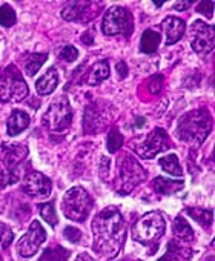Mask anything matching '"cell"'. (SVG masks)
I'll list each match as a JSON object with an SVG mask.
<instances>
[{
	"instance_id": "obj_1",
	"label": "cell",
	"mask_w": 215,
	"mask_h": 261,
	"mask_svg": "<svg viewBox=\"0 0 215 261\" xmlns=\"http://www.w3.org/2000/svg\"><path fill=\"white\" fill-rule=\"evenodd\" d=\"M94 252L100 259H113L125 243V221L116 206L103 209L92 221Z\"/></svg>"
},
{
	"instance_id": "obj_2",
	"label": "cell",
	"mask_w": 215,
	"mask_h": 261,
	"mask_svg": "<svg viewBox=\"0 0 215 261\" xmlns=\"http://www.w3.org/2000/svg\"><path fill=\"white\" fill-rule=\"evenodd\" d=\"M212 129V117L206 109H195L183 115L177 126V137L183 142L200 145Z\"/></svg>"
},
{
	"instance_id": "obj_3",
	"label": "cell",
	"mask_w": 215,
	"mask_h": 261,
	"mask_svg": "<svg viewBox=\"0 0 215 261\" xmlns=\"http://www.w3.org/2000/svg\"><path fill=\"white\" fill-rule=\"evenodd\" d=\"M166 230V221L160 212H148L132 227V240L145 246L154 244Z\"/></svg>"
},
{
	"instance_id": "obj_4",
	"label": "cell",
	"mask_w": 215,
	"mask_h": 261,
	"mask_svg": "<svg viewBox=\"0 0 215 261\" xmlns=\"http://www.w3.org/2000/svg\"><path fill=\"white\" fill-rule=\"evenodd\" d=\"M117 191L119 194H129L137 185L146 180V172L140 163L129 154H123L117 160Z\"/></svg>"
},
{
	"instance_id": "obj_5",
	"label": "cell",
	"mask_w": 215,
	"mask_h": 261,
	"mask_svg": "<svg viewBox=\"0 0 215 261\" xmlns=\"http://www.w3.org/2000/svg\"><path fill=\"white\" fill-rule=\"evenodd\" d=\"M91 209H92V198L83 188L77 186L65 194L62 201V211L66 218L77 223H83L91 214Z\"/></svg>"
},
{
	"instance_id": "obj_6",
	"label": "cell",
	"mask_w": 215,
	"mask_h": 261,
	"mask_svg": "<svg viewBox=\"0 0 215 261\" xmlns=\"http://www.w3.org/2000/svg\"><path fill=\"white\" fill-rule=\"evenodd\" d=\"M28 95V85L20 71L11 65L0 75V101H20Z\"/></svg>"
},
{
	"instance_id": "obj_7",
	"label": "cell",
	"mask_w": 215,
	"mask_h": 261,
	"mask_svg": "<svg viewBox=\"0 0 215 261\" xmlns=\"http://www.w3.org/2000/svg\"><path fill=\"white\" fill-rule=\"evenodd\" d=\"M101 30L104 36H117L122 34L125 37H129L134 31V20L132 14L122 8V7H113L106 11L101 23Z\"/></svg>"
},
{
	"instance_id": "obj_8",
	"label": "cell",
	"mask_w": 215,
	"mask_h": 261,
	"mask_svg": "<svg viewBox=\"0 0 215 261\" xmlns=\"http://www.w3.org/2000/svg\"><path fill=\"white\" fill-rule=\"evenodd\" d=\"M72 120V109L66 97L56 98L46 109L43 115V124L49 130H56V133H62V130L68 129L71 126Z\"/></svg>"
},
{
	"instance_id": "obj_9",
	"label": "cell",
	"mask_w": 215,
	"mask_h": 261,
	"mask_svg": "<svg viewBox=\"0 0 215 261\" xmlns=\"http://www.w3.org/2000/svg\"><path fill=\"white\" fill-rule=\"evenodd\" d=\"M169 148H171V143H169L168 134L162 127L152 129L146 139H143L142 142H136L132 145V149L143 159H154L157 154Z\"/></svg>"
},
{
	"instance_id": "obj_10",
	"label": "cell",
	"mask_w": 215,
	"mask_h": 261,
	"mask_svg": "<svg viewBox=\"0 0 215 261\" xmlns=\"http://www.w3.org/2000/svg\"><path fill=\"white\" fill-rule=\"evenodd\" d=\"M191 45L198 54H209L215 45V33L212 25H206L201 20H195L191 28Z\"/></svg>"
},
{
	"instance_id": "obj_11",
	"label": "cell",
	"mask_w": 215,
	"mask_h": 261,
	"mask_svg": "<svg viewBox=\"0 0 215 261\" xmlns=\"http://www.w3.org/2000/svg\"><path fill=\"white\" fill-rule=\"evenodd\" d=\"M46 240V232L42 227L39 221H33L26 235H23L17 244V252L22 256H33L42 246V243Z\"/></svg>"
},
{
	"instance_id": "obj_12",
	"label": "cell",
	"mask_w": 215,
	"mask_h": 261,
	"mask_svg": "<svg viewBox=\"0 0 215 261\" xmlns=\"http://www.w3.org/2000/svg\"><path fill=\"white\" fill-rule=\"evenodd\" d=\"M51 189H52V185H51V180L40 174V172H31L25 177L23 180V185H22V191L31 197H36V198H46L49 197L51 194Z\"/></svg>"
},
{
	"instance_id": "obj_13",
	"label": "cell",
	"mask_w": 215,
	"mask_h": 261,
	"mask_svg": "<svg viewBox=\"0 0 215 261\" xmlns=\"http://www.w3.org/2000/svg\"><path fill=\"white\" fill-rule=\"evenodd\" d=\"M28 155V148L20 143H4L0 146V162H4L7 169H17Z\"/></svg>"
},
{
	"instance_id": "obj_14",
	"label": "cell",
	"mask_w": 215,
	"mask_h": 261,
	"mask_svg": "<svg viewBox=\"0 0 215 261\" xmlns=\"http://www.w3.org/2000/svg\"><path fill=\"white\" fill-rule=\"evenodd\" d=\"M163 30L166 34V45L171 46V45H175L184 36L186 23L178 17H168L163 22Z\"/></svg>"
},
{
	"instance_id": "obj_15",
	"label": "cell",
	"mask_w": 215,
	"mask_h": 261,
	"mask_svg": "<svg viewBox=\"0 0 215 261\" xmlns=\"http://www.w3.org/2000/svg\"><path fill=\"white\" fill-rule=\"evenodd\" d=\"M101 109L98 108V105H89L86 108L85 112V120H83V126L85 130L88 133H97V130L103 129L106 124V117H101Z\"/></svg>"
},
{
	"instance_id": "obj_16",
	"label": "cell",
	"mask_w": 215,
	"mask_h": 261,
	"mask_svg": "<svg viewBox=\"0 0 215 261\" xmlns=\"http://www.w3.org/2000/svg\"><path fill=\"white\" fill-rule=\"evenodd\" d=\"M60 75L56 68H49L37 82H36V89L40 95H49L56 91L59 85Z\"/></svg>"
},
{
	"instance_id": "obj_17",
	"label": "cell",
	"mask_w": 215,
	"mask_h": 261,
	"mask_svg": "<svg viewBox=\"0 0 215 261\" xmlns=\"http://www.w3.org/2000/svg\"><path fill=\"white\" fill-rule=\"evenodd\" d=\"M191 258H192L191 247L177 241H171L168 246V252L158 261H191Z\"/></svg>"
},
{
	"instance_id": "obj_18",
	"label": "cell",
	"mask_w": 215,
	"mask_h": 261,
	"mask_svg": "<svg viewBox=\"0 0 215 261\" xmlns=\"http://www.w3.org/2000/svg\"><path fill=\"white\" fill-rule=\"evenodd\" d=\"M30 115L23 111H19V109H14L10 120H8V124H7V133L8 136L14 137L17 134H20L22 130H25L28 126H30Z\"/></svg>"
},
{
	"instance_id": "obj_19",
	"label": "cell",
	"mask_w": 215,
	"mask_h": 261,
	"mask_svg": "<svg viewBox=\"0 0 215 261\" xmlns=\"http://www.w3.org/2000/svg\"><path fill=\"white\" fill-rule=\"evenodd\" d=\"M152 186L162 195H172V194L181 191L184 183H183V180H169L165 177H157L152 181Z\"/></svg>"
},
{
	"instance_id": "obj_20",
	"label": "cell",
	"mask_w": 215,
	"mask_h": 261,
	"mask_svg": "<svg viewBox=\"0 0 215 261\" xmlns=\"http://www.w3.org/2000/svg\"><path fill=\"white\" fill-rule=\"evenodd\" d=\"M108 77H110V65H108L106 60H100V62H97V63L89 69V72H88V75H86L85 80H86L88 85L95 86V85H98L100 82L106 80Z\"/></svg>"
},
{
	"instance_id": "obj_21",
	"label": "cell",
	"mask_w": 215,
	"mask_h": 261,
	"mask_svg": "<svg viewBox=\"0 0 215 261\" xmlns=\"http://www.w3.org/2000/svg\"><path fill=\"white\" fill-rule=\"evenodd\" d=\"M91 5V2H69L65 5L62 16L65 20L68 22H75V20H82L83 14L86 13V8Z\"/></svg>"
},
{
	"instance_id": "obj_22",
	"label": "cell",
	"mask_w": 215,
	"mask_h": 261,
	"mask_svg": "<svg viewBox=\"0 0 215 261\" xmlns=\"http://www.w3.org/2000/svg\"><path fill=\"white\" fill-rule=\"evenodd\" d=\"M158 45H160V34L158 33H155L152 30H148V31L143 33V36L140 39V49H142V53L152 54V53L157 51Z\"/></svg>"
},
{
	"instance_id": "obj_23",
	"label": "cell",
	"mask_w": 215,
	"mask_h": 261,
	"mask_svg": "<svg viewBox=\"0 0 215 261\" xmlns=\"http://www.w3.org/2000/svg\"><path fill=\"white\" fill-rule=\"evenodd\" d=\"M158 165L162 166V169L165 172H168L169 175H174V177H181L183 175V169L180 166V162H178V157L175 154H171V155H165L158 160Z\"/></svg>"
},
{
	"instance_id": "obj_24",
	"label": "cell",
	"mask_w": 215,
	"mask_h": 261,
	"mask_svg": "<svg viewBox=\"0 0 215 261\" xmlns=\"http://www.w3.org/2000/svg\"><path fill=\"white\" fill-rule=\"evenodd\" d=\"M172 230L175 233V237L181 241H191L194 238V230L189 226V223L183 218V217H177L172 226Z\"/></svg>"
},
{
	"instance_id": "obj_25",
	"label": "cell",
	"mask_w": 215,
	"mask_h": 261,
	"mask_svg": "<svg viewBox=\"0 0 215 261\" xmlns=\"http://www.w3.org/2000/svg\"><path fill=\"white\" fill-rule=\"evenodd\" d=\"M46 59H48V54H30L25 60V72L28 75H34L42 68Z\"/></svg>"
},
{
	"instance_id": "obj_26",
	"label": "cell",
	"mask_w": 215,
	"mask_h": 261,
	"mask_svg": "<svg viewBox=\"0 0 215 261\" xmlns=\"http://www.w3.org/2000/svg\"><path fill=\"white\" fill-rule=\"evenodd\" d=\"M197 223H200L201 226H209L210 223H212V220H213V214H212V211H209V209H203V207H187V211H186Z\"/></svg>"
},
{
	"instance_id": "obj_27",
	"label": "cell",
	"mask_w": 215,
	"mask_h": 261,
	"mask_svg": "<svg viewBox=\"0 0 215 261\" xmlns=\"http://www.w3.org/2000/svg\"><path fill=\"white\" fill-rule=\"evenodd\" d=\"M123 145V136L119 133L117 127H113L110 130V134H108V140H106V149L108 152L111 154H116Z\"/></svg>"
},
{
	"instance_id": "obj_28",
	"label": "cell",
	"mask_w": 215,
	"mask_h": 261,
	"mask_svg": "<svg viewBox=\"0 0 215 261\" xmlns=\"http://www.w3.org/2000/svg\"><path fill=\"white\" fill-rule=\"evenodd\" d=\"M40 215L42 218L49 224V226H56L57 224V212H56V207H54V203H45V204H40Z\"/></svg>"
},
{
	"instance_id": "obj_29",
	"label": "cell",
	"mask_w": 215,
	"mask_h": 261,
	"mask_svg": "<svg viewBox=\"0 0 215 261\" xmlns=\"http://www.w3.org/2000/svg\"><path fill=\"white\" fill-rule=\"evenodd\" d=\"M16 23V13L10 5H2L0 7V25L4 28H10Z\"/></svg>"
},
{
	"instance_id": "obj_30",
	"label": "cell",
	"mask_w": 215,
	"mask_h": 261,
	"mask_svg": "<svg viewBox=\"0 0 215 261\" xmlns=\"http://www.w3.org/2000/svg\"><path fill=\"white\" fill-rule=\"evenodd\" d=\"M68 258V250L63 247H56V249H48L42 255L40 261H66Z\"/></svg>"
},
{
	"instance_id": "obj_31",
	"label": "cell",
	"mask_w": 215,
	"mask_h": 261,
	"mask_svg": "<svg viewBox=\"0 0 215 261\" xmlns=\"http://www.w3.org/2000/svg\"><path fill=\"white\" fill-rule=\"evenodd\" d=\"M13 240H14V232L5 223H0V250L8 249Z\"/></svg>"
},
{
	"instance_id": "obj_32",
	"label": "cell",
	"mask_w": 215,
	"mask_h": 261,
	"mask_svg": "<svg viewBox=\"0 0 215 261\" xmlns=\"http://www.w3.org/2000/svg\"><path fill=\"white\" fill-rule=\"evenodd\" d=\"M19 180L17 169H7L0 172V191L5 189L8 185H14Z\"/></svg>"
},
{
	"instance_id": "obj_33",
	"label": "cell",
	"mask_w": 215,
	"mask_h": 261,
	"mask_svg": "<svg viewBox=\"0 0 215 261\" xmlns=\"http://www.w3.org/2000/svg\"><path fill=\"white\" fill-rule=\"evenodd\" d=\"M78 57V51L77 48H74L72 45H68V46H63L62 51H60V59L65 60V62H75Z\"/></svg>"
},
{
	"instance_id": "obj_34",
	"label": "cell",
	"mask_w": 215,
	"mask_h": 261,
	"mask_svg": "<svg viewBox=\"0 0 215 261\" xmlns=\"http://www.w3.org/2000/svg\"><path fill=\"white\" fill-rule=\"evenodd\" d=\"M63 235H65V238H66V240H69L71 243H78V241H80V238H82V232H80L77 227H71V226L65 227Z\"/></svg>"
},
{
	"instance_id": "obj_35",
	"label": "cell",
	"mask_w": 215,
	"mask_h": 261,
	"mask_svg": "<svg viewBox=\"0 0 215 261\" xmlns=\"http://www.w3.org/2000/svg\"><path fill=\"white\" fill-rule=\"evenodd\" d=\"M197 11L206 17H212V11H213V2H200L197 5Z\"/></svg>"
},
{
	"instance_id": "obj_36",
	"label": "cell",
	"mask_w": 215,
	"mask_h": 261,
	"mask_svg": "<svg viewBox=\"0 0 215 261\" xmlns=\"http://www.w3.org/2000/svg\"><path fill=\"white\" fill-rule=\"evenodd\" d=\"M162 83H163V77H162V75H154V77L151 79L148 88H149V91H151L152 94H158V92L162 91Z\"/></svg>"
},
{
	"instance_id": "obj_37",
	"label": "cell",
	"mask_w": 215,
	"mask_h": 261,
	"mask_svg": "<svg viewBox=\"0 0 215 261\" xmlns=\"http://www.w3.org/2000/svg\"><path fill=\"white\" fill-rule=\"evenodd\" d=\"M116 68H117V72H119V77H120V79H125V77L128 75V66H126V63H125L123 60L119 62Z\"/></svg>"
},
{
	"instance_id": "obj_38",
	"label": "cell",
	"mask_w": 215,
	"mask_h": 261,
	"mask_svg": "<svg viewBox=\"0 0 215 261\" xmlns=\"http://www.w3.org/2000/svg\"><path fill=\"white\" fill-rule=\"evenodd\" d=\"M82 42H83L85 45H92V43H94V36L88 31V33H85V34L82 36Z\"/></svg>"
},
{
	"instance_id": "obj_39",
	"label": "cell",
	"mask_w": 215,
	"mask_h": 261,
	"mask_svg": "<svg viewBox=\"0 0 215 261\" xmlns=\"http://www.w3.org/2000/svg\"><path fill=\"white\" fill-rule=\"evenodd\" d=\"M191 5H192L191 2H177V4L174 5V8H175L177 11H183V10H187Z\"/></svg>"
},
{
	"instance_id": "obj_40",
	"label": "cell",
	"mask_w": 215,
	"mask_h": 261,
	"mask_svg": "<svg viewBox=\"0 0 215 261\" xmlns=\"http://www.w3.org/2000/svg\"><path fill=\"white\" fill-rule=\"evenodd\" d=\"M137 261H140V259H137Z\"/></svg>"
}]
</instances>
